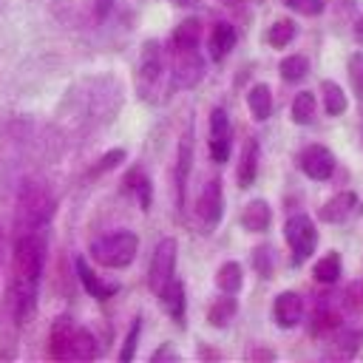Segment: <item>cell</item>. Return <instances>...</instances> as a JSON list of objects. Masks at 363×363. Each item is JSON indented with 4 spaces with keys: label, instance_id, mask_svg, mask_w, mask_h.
<instances>
[{
    "label": "cell",
    "instance_id": "cell-1",
    "mask_svg": "<svg viewBox=\"0 0 363 363\" xmlns=\"http://www.w3.org/2000/svg\"><path fill=\"white\" fill-rule=\"evenodd\" d=\"M45 258H48L45 230L17 233L14 247H11V275L6 284V309L20 326L37 309V292H40Z\"/></svg>",
    "mask_w": 363,
    "mask_h": 363
},
{
    "label": "cell",
    "instance_id": "cell-2",
    "mask_svg": "<svg viewBox=\"0 0 363 363\" xmlns=\"http://www.w3.org/2000/svg\"><path fill=\"white\" fill-rule=\"evenodd\" d=\"M54 213H57L54 193L40 182L26 179L17 190V199H14V227H17V233L45 230L51 224Z\"/></svg>",
    "mask_w": 363,
    "mask_h": 363
},
{
    "label": "cell",
    "instance_id": "cell-3",
    "mask_svg": "<svg viewBox=\"0 0 363 363\" xmlns=\"http://www.w3.org/2000/svg\"><path fill=\"white\" fill-rule=\"evenodd\" d=\"M164 74H170V62H167V51L159 40H145L136 68H133V85L139 99L145 102H159L162 96V85H164Z\"/></svg>",
    "mask_w": 363,
    "mask_h": 363
},
{
    "label": "cell",
    "instance_id": "cell-4",
    "mask_svg": "<svg viewBox=\"0 0 363 363\" xmlns=\"http://www.w3.org/2000/svg\"><path fill=\"white\" fill-rule=\"evenodd\" d=\"M88 252H91V261L105 269H125L133 264L139 252V235L130 230H113V233L94 238Z\"/></svg>",
    "mask_w": 363,
    "mask_h": 363
},
{
    "label": "cell",
    "instance_id": "cell-5",
    "mask_svg": "<svg viewBox=\"0 0 363 363\" xmlns=\"http://www.w3.org/2000/svg\"><path fill=\"white\" fill-rule=\"evenodd\" d=\"M284 241L289 247V261L295 267H301L318 250V227H315V221L306 213L289 216L286 224H284Z\"/></svg>",
    "mask_w": 363,
    "mask_h": 363
},
{
    "label": "cell",
    "instance_id": "cell-6",
    "mask_svg": "<svg viewBox=\"0 0 363 363\" xmlns=\"http://www.w3.org/2000/svg\"><path fill=\"white\" fill-rule=\"evenodd\" d=\"M196 221H199V230L204 235H210L218 224H221V216H224V187H221V179L218 176H210L199 196H196Z\"/></svg>",
    "mask_w": 363,
    "mask_h": 363
},
{
    "label": "cell",
    "instance_id": "cell-7",
    "mask_svg": "<svg viewBox=\"0 0 363 363\" xmlns=\"http://www.w3.org/2000/svg\"><path fill=\"white\" fill-rule=\"evenodd\" d=\"M207 153L216 164H224L233 153V122L224 108H213L207 119Z\"/></svg>",
    "mask_w": 363,
    "mask_h": 363
},
{
    "label": "cell",
    "instance_id": "cell-8",
    "mask_svg": "<svg viewBox=\"0 0 363 363\" xmlns=\"http://www.w3.org/2000/svg\"><path fill=\"white\" fill-rule=\"evenodd\" d=\"M176 261H179V244L173 235L162 238L156 247H153V255H150V267H147V286L153 292H159L173 275H176Z\"/></svg>",
    "mask_w": 363,
    "mask_h": 363
},
{
    "label": "cell",
    "instance_id": "cell-9",
    "mask_svg": "<svg viewBox=\"0 0 363 363\" xmlns=\"http://www.w3.org/2000/svg\"><path fill=\"white\" fill-rule=\"evenodd\" d=\"M295 162H298V170H301L306 179H312V182H326V179H332L335 164H337V162H335V153H332L326 145H320V142L303 145V147L298 150Z\"/></svg>",
    "mask_w": 363,
    "mask_h": 363
},
{
    "label": "cell",
    "instance_id": "cell-10",
    "mask_svg": "<svg viewBox=\"0 0 363 363\" xmlns=\"http://www.w3.org/2000/svg\"><path fill=\"white\" fill-rule=\"evenodd\" d=\"M204 79L201 51H170V82L173 88H196Z\"/></svg>",
    "mask_w": 363,
    "mask_h": 363
},
{
    "label": "cell",
    "instance_id": "cell-11",
    "mask_svg": "<svg viewBox=\"0 0 363 363\" xmlns=\"http://www.w3.org/2000/svg\"><path fill=\"white\" fill-rule=\"evenodd\" d=\"M269 315H272V323L278 329H295V326H301L303 323V315H306V306H303L301 292H295V289L278 292L275 301H272V312Z\"/></svg>",
    "mask_w": 363,
    "mask_h": 363
},
{
    "label": "cell",
    "instance_id": "cell-12",
    "mask_svg": "<svg viewBox=\"0 0 363 363\" xmlns=\"http://www.w3.org/2000/svg\"><path fill=\"white\" fill-rule=\"evenodd\" d=\"M77 323L68 315L54 318L48 329V354L54 360H74V340H77Z\"/></svg>",
    "mask_w": 363,
    "mask_h": 363
},
{
    "label": "cell",
    "instance_id": "cell-13",
    "mask_svg": "<svg viewBox=\"0 0 363 363\" xmlns=\"http://www.w3.org/2000/svg\"><path fill=\"white\" fill-rule=\"evenodd\" d=\"M156 298H159L164 315H167L176 326L184 329V323H187V289H184V281H179V278L173 275V278L156 292Z\"/></svg>",
    "mask_w": 363,
    "mask_h": 363
},
{
    "label": "cell",
    "instance_id": "cell-14",
    "mask_svg": "<svg viewBox=\"0 0 363 363\" xmlns=\"http://www.w3.org/2000/svg\"><path fill=\"white\" fill-rule=\"evenodd\" d=\"M258 167H261V142H258V136H247L241 145L238 162H235V184L241 190L252 187L258 179Z\"/></svg>",
    "mask_w": 363,
    "mask_h": 363
},
{
    "label": "cell",
    "instance_id": "cell-15",
    "mask_svg": "<svg viewBox=\"0 0 363 363\" xmlns=\"http://www.w3.org/2000/svg\"><path fill=\"white\" fill-rule=\"evenodd\" d=\"M235 43H238V31H235V26L227 23V20H218V23H213V28L207 31L204 48H207V57H210L213 62H224V60L233 54Z\"/></svg>",
    "mask_w": 363,
    "mask_h": 363
},
{
    "label": "cell",
    "instance_id": "cell-16",
    "mask_svg": "<svg viewBox=\"0 0 363 363\" xmlns=\"http://www.w3.org/2000/svg\"><path fill=\"white\" fill-rule=\"evenodd\" d=\"M190 170H193V139L187 133V136L179 139V147H176V170H173V187H176V207H179V213L184 210V201H187Z\"/></svg>",
    "mask_w": 363,
    "mask_h": 363
},
{
    "label": "cell",
    "instance_id": "cell-17",
    "mask_svg": "<svg viewBox=\"0 0 363 363\" xmlns=\"http://www.w3.org/2000/svg\"><path fill=\"white\" fill-rule=\"evenodd\" d=\"M74 269H77V278H79V284H82V289L91 295V298H96V301H108V298H113L116 292H119V284L116 281H108V278H102L82 255H77V261H74Z\"/></svg>",
    "mask_w": 363,
    "mask_h": 363
},
{
    "label": "cell",
    "instance_id": "cell-18",
    "mask_svg": "<svg viewBox=\"0 0 363 363\" xmlns=\"http://www.w3.org/2000/svg\"><path fill=\"white\" fill-rule=\"evenodd\" d=\"M122 190L139 204L142 213H147L153 207V182H150V176L142 164L128 167V173L122 176Z\"/></svg>",
    "mask_w": 363,
    "mask_h": 363
},
{
    "label": "cell",
    "instance_id": "cell-19",
    "mask_svg": "<svg viewBox=\"0 0 363 363\" xmlns=\"http://www.w3.org/2000/svg\"><path fill=\"white\" fill-rule=\"evenodd\" d=\"M354 210H357V193L340 190V193L329 196L318 207V221H323V224H343Z\"/></svg>",
    "mask_w": 363,
    "mask_h": 363
},
{
    "label": "cell",
    "instance_id": "cell-20",
    "mask_svg": "<svg viewBox=\"0 0 363 363\" xmlns=\"http://www.w3.org/2000/svg\"><path fill=\"white\" fill-rule=\"evenodd\" d=\"M238 224L247 230V233H267L272 227V207L267 199H250L244 207H241V216H238Z\"/></svg>",
    "mask_w": 363,
    "mask_h": 363
},
{
    "label": "cell",
    "instance_id": "cell-21",
    "mask_svg": "<svg viewBox=\"0 0 363 363\" xmlns=\"http://www.w3.org/2000/svg\"><path fill=\"white\" fill-rule=\"evenodd\" d=\"M201 37H204L201 20L199 17H184L170 34V51H199Z\"/></svg>",
    "mask_w": 363,
    "mask_h": 363
},
{
    "label": "cell",
    "instance_id": "cell-22",
    "mask_svg": "<svg viewBox=\"0 0 363 363\" xmlns=\"http://www.w3.org/2000/svg\"><path fill=\"white\" fill-rule=\"evenodd\" d=\"M343 326V315L337 306L332 303H318L309 315V335L312 337H326V335H335L337 329Z\"/></svg>",
    "mask_w": 363,
    "mask_h": 363
},
{
    "label": "cell",
    "instance_id": "cell-23",
    "mask_svg": "<svg viewBox=\"0 0 363 363\" xmlns=\"http://www.w3.org/2000/svg\"><path fill=\"white\" fill-rule=\"evenodd\" d=\"M235 315H238V301H235V295H227V292H221L207 306V323L213 329H227L235 320Z\"/></svg>",
    "mask_w": 363,
    "mask_h": 363
},
{
    "label": "cell",
    "instance_id": "cell-24",
    "mask_svg": "<svg viewBox=\"0 0 363 363\" xmlns=\"http://www.w3.org/2000/svg\"><path fill=\"white\" fill-rule=\"evenodd\" d=\"M340 275H343V261H340V252H337V250L320 255V258L312 264V281H315V284L332 286V284L340 281Z\"/></svg>",
    "mask_w": 363,
    "mask_h": 363
},
{
    "label": "cell",
    "instance_id": "cell-25",
    "mask_svg": "<svg viewBox=\"0 0 363 363\" xmlns=\"http://www.w3.org/2000/svg\"><path fill=\"white\" fill-rule=\"evenodd\" d=\"M247 108L255 122H267L272 116V88L267 82H255L247 91Z\"/></svg>",
    "mask_w": 363,
    "mask_h": 363
},
{
    "label": "cell",
    "instance_id": "cell-26",
    "mask_svg": "<svg viewBox=\"0 0 363 363\" xmlns=\"http://www.w3.org/2000/svg\"><path fill=\"white\" fill-rule=\"evenodd\" d=\"M315 116H318V96H315V91H298L292 105H289V119L295 125L306 128V125L315 122Z\"/></svg>",
    "mask_w": 363,
    "mask_h": 363
},
{
    "label": "cell",
    "instance_id": "cell-27",
    "mask_svg": "<svg viewBox=\"0 0 363 363\" xmlns=\"http://www.w3.org/2000/svg\"><path fill=\"white\" fill-rule=\"evenodd\" d=\"M278 74L286 85H301L309 77V57L306 54H286L278 62Z\"/></svg>",
    "mask_w": 363,
    "mask_h": 363
},
{
    "label": "cell",
    "instance_id": "cell-28",
    "mask_svg": "<svg viewBox=\"0 0 363 363\" xmlns=\"http://www.w3.org/2000/svg\"><path fill=\"white\" fill-rule=\"evenodd\" d=\"M216 286H218V292L238 295L241 286H244V267H241L238 261H224V264L216 269Z\"/></svg>",
    "mask_w": 363,
    "mask_h": 363
},
{
    "label": "cell",
    "instance_id": "cell-29",
    "mask_svg": "<svg viewBox=\"0 0 363 363\" xmlns=\"http://www.w3.org/2000/svg\"><path fill=\"white\" fill-rule=\"evenodd\" d=\"M320 102H323V111L329 116H340L349 108V96L340 88V82H335V79H323L320 82Z\"/></svg>",
    "mask_w": 363,
    "mask_h": 363
},
{
    "label": "cell",
    "instance_id": "cell-30",
    "mask_svg": "<svg viewBox=\"0 0 363 363\" xmlns=\"http://www.w3.org/2000/svg\"><path fill=\"white\" fill-rule=\"evenodd\" d=\"M295 37H298V23H295L292 17H278V20H272L269 28H267V43H269L272 48H286Z\"/></svg>",
    "mask_w": 363,
    "mask_h": 363
},
{
    "label": "cell",
    "instance_id": "cell-31",
    "mask_svg": "<svg viewBox=\"0 0 363 363\" xmlns=\"http://www.w3.org/2000/svg\"><path fill=\"white\" fill-rule=\"evenodd\" d=\"M250 264H252V269H255V275H258L261 281H269L272 272H275V250H272L269 244H258V247H252V252H250Z\"/></svg>",
    "mask_w": 363,
    "mask_h": 363
},
{
    "label": "cell",
    "instance_id": "cell-32",
    "mask_svg": "<svg viewBox=\"0 0 363 363\" xmlns=\"http://www.w3.org/2000/svg\"><path fill=\"white\" fill-rule=\"evenodd\" d=\"M360 343H363V332H360V329L340 326V329L335 332V346H337L340 357H352V354H357Z\"/></svg>",
    "mask_w": 363,
    "mask_h": 363
},
{
    "label": "cell",
    "instance_id": "cell-33",
    "mask_svg": "<svg viewBox=\"0 0 363 363\" xmlns=\"http://www.w3.org/2000/svg\"><path fill=\"white\" fill-rule=\"evenodd\" d=\"M340 306L349 312V315H360L363 312V281H349L343 295H340Z\"/></svg>",
    "mask_w": 363,
    "mask_h": 363
},
{
    "label": "cell",
    "instance_id": "cell-34",
    "mask_svg": "<svg viewBox=\"0 0 363 363\" xmlns=\"http://www.w3.org/2000/svg\"><path fill=\"white\" fill-rule=\"evenodd\" d=\"M128 159V153H125V147H113V150H108V153H102L99 159H96V164H91V170H88V176L91 179H96V176H102V173H108V170H113V167H119L122 162Z\"/></svg>",
    "mask_w": 363,
    "mask_h": 363
},
{
    "label": "cell",
    "instance_id": "cell-35",
    "mask_svg": "<svg viewBox=\"0 0 363 363\" xmlns=\"http://www.w3.org/2000/svg\"><path fill=\"white\" fill-rule=\"evenodd\" d=\"M346 74H349V85L354 91L357 99H363V51H354L346 62Z\"/></svg>",
    "mask_w": 363,
    "mask_h": 363
},
{
    "label": "cell",
    "instance_id": "cell-36",
    "mask_svg": "<svg viewBox=\"0 0 363 363\" xmlns=\"http://www.w3.org/2000/svg\"><path fill=\"white\" fill-rule=\"evenodd\" d=\"M139 335H142V318L136 315V318L130 320V329H128L125 343H122V349H119V360H133L136 346H139Z\"/></svg>",
    "mask_w": 363,
    "mask_h": 363
},
{
    "label": "cell",
    "instance_id": "cell-37",
    "mask_svg": "<svg viewBox=\"0 0 363 363\" xmlns=\"http://www.w3.org/2000/svg\"><path fill=\"white\" fill-rule=\"evenodd\" d=\"M295 14H303V17H315L323 11V0H284Z\"/></svg>",
    "mask_w": 363,
    "mask_h": 363
},
{
    "label": "cell",
    "instance_id": "cell-38",
    "mask_svg": "<svg viewBox=\"0 0 363 363\" xmlns=\"http://www.w3.org/2000/svg\"><path fill=\"white\" fill-rule=\"evenodd\" d=\"M179 354L173 352V343H162L153 354H150V363H176Z\"/></svg>",
    "mask_w": 363,
    "mask_h": 363
},
{
    "label": "cell",
    "instance_id": "cell-39",
    "mask_svg": "<svg viewBox=\"0 0 363 363\" xmlns=\"http://www.w3.org/2000/svg\"><path fill=\"white\" fill-rule=\"evenodd\" d=\"M247 360H275V352L267 349V346H252L247 352Z\"/></svg>",
    "mask_w": 363,
    "mask_h": 363
},
{
    "label": "cell",
    "instance_id": "cell-40",
    "mask_svg": "<svg viewBox=\"0 0 363 363\" xmlns=\"http://www.w3.org/2000/svg\"><path fill=\"white\" fill-rule=\"evenodd\" d=\"M196 357H199V360H218L221 354H218L216 349H210V346H199V352H196Z\"/></svg>",
    "mask_w": 363,
    "mask_h": 363
},
{
    "label": "cell",
    "instance_id": "cell-41",
    "mask_svg": "<svg viewBox=\"0 0 363 363\" xmlns=\"http://www.w3.org/2000/svg\"><path fill=\"white\" fill-rule=\"evenodd\" d=\"M352 34H354V40L363 45V11L357 14V20H354V26H352Z\"/></svg>",
    "mask_w": 363,
    "mask_h": 363
},
{
    "label": "cell",
    "instance_id": "cell-42",
    "mask_svg": "<svg viewBox=\"0 0 363 363\" xmlns=\"http://www.w3.org/2000/svg\"><path fill=\"white\" fill-rule=\"evenodd\" d=\"M173 6H196V0H170Z\"/></svg>",
    "mask_w": 363,
    "mask_h": 363
}]
</instances>
